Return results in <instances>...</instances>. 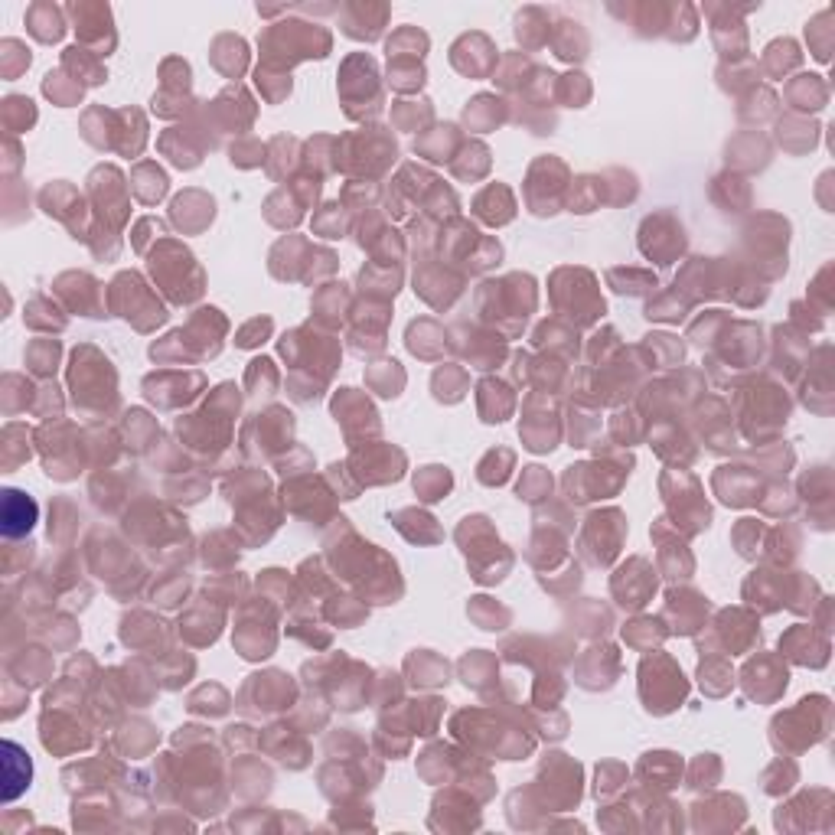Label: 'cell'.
<instances>
[{
    "label": "cell",
    "instance_id": "obj_1",
    "mask_svg": "<svg viewBox=\"0 0 835 835\" xmlns=\"http://www.w3.org/2000/svg\"><path fill=\"white\" fill-rule=\"evenodd\" d=\"M734 405H738V421L744 438H751L754 444L780 441V434L793 415V398L787 392V385L774 376H754L744 385H738Z\"/></svg>",
    "mask_w": 835,
    "mask_h": 835
},
{
    "label": "cell",
    "instance_id": "obj_2",
    "mask_svg": "<svg viewBox=\"0 0 835 835\" xmlns=\"http://www.w3.org/2000/svg\"><path fill=\"white\" fill-rule=\"evenodd\" d=\"M822 594L826 591L819 588V581L813 575L793 568H777V565L757 568L744 581V601L757 607L760 614H777V610L787 607L796 617H809Z\"/></svg>",
    "mask_w": 835,
    "mask_h": 835
},
{
    "label": "cell",
    "instance_id": "obj_3",
    "mask_svg": "<svg viewBox=\"0 0 835 835\" xmlns=\"http://www.w3.org/2000/svg\"><path fill=\"white\" fill-rule=\"evenodd\" d=\"M832 734V699L822 692H813L800 699L793 708H783L770 721V744L783 757H800L813 751Z\"/></svg>",
    "mask_w": 835,
    "mask_h": 835
},
{
    "label": "cell",
    "instance_id": "obj_4",
    "mask_svg": "<svg viewBox=\"0 0 835 835\" xmlns=\"http://www.w3.org/2000/svg\"><path fill=\"white\" fill-rule=\"evenodd\" d=\"M744 248L751 252V271L757 278L780 281L787 274L790 222L777 213H760L744 226Z\"/></svg>",
    "mask_w": 835,
    "mask_h": 835
},
{
    "label": "cell",
    "instance_id": "obj_5",
    "mask_svg": "<svg viewBox=\"0 0 835 835\" xmlns=\"http://www.w3.org/2000/svg\"><path fill=\"white\" fill-rule=\"evenodd\" d=\"M780 832H832L835 829V793L829 787H809L783 800L774 813Z\"/></svg>",
    "mask_w": 835,
    "mask_h": 835
},
{
    "label": "cell",
    "instance_id": "obj_6",
    "mask_svg": "<svg viewBox=\"0 0 835 835\" xmlns=\"http://www.w3.org/2000/svg\"><path fill=\"white\" fill-rule=\"evenodd\" d=\"M796 395L803 408L819 418H829L835 411V346L819 343L809 350L806 363L796 376Z\"/></svg>",
    "mask_w": 835,
    "mask_h": 835
},
{
    "label": "cell",
    "instance_id": "obj_7",
    "mask_svg": "<svg viewBox=\"0 0 835 835\" xmlns=\"http://www.w3.org/2000/svg\"><path fill=\"white\" fill-rule=\"evenodd\" d=\"M640 695L653 715H669L685 702L689 682H685L682 669L669 656L656 653L650 659H643L640 666Z\"/></svg>",
    "mask_w": 835,
    "mask_h": 835
},
{
    "label": "cell",
    "instance_id": "obj_8",
    "mask_svg": "<svg viewBox=\"0 0 835 835\" xmlns=\"http://www.w3.org/2000/svg\"><path fill=\"white\" fill-rule=\"evenodd\" d=\"M796 500L809 519V529L832 532L835 529V470L829 464H809L796 483Z\"/></svg>",
    "mask_w": 835,
    "mask_h": 835
},
{
    "label": "cell",
    "instance_id": "obj_9",
    "mask_svg": "<svg viewBox=\"0 0 835 835\" xmlns=\"http://www.w3.org/2000/svg\"><path fill=\"white\" fill-rule=\"evenodd\" d=\"M552 301L562 314L575 317L578 327H588V323H594L604 314V301H601V294L594 291V278L588 271H571V268L555 271Z\"/></svg>",
    "mask_w": 835,
    "mask_h": 835
},
{
    "label": "cell",
    "instance_id": "obj_10",
    "mask_svg": "<svg viewBox=\"0 0 835 835\" xmlns=\"http://www.w3.org/2000/svg\"><path fill=\"white\" fill-rule=\"evenodd\" d=\"M790 685V669L780 653H757L741 669V689L757 705H774Z\"/></svg>",
    "mask_w": 835,
    "mask_h": 835
},
{
    "label": "cell",
    "instance_id": "obj_11",
    "mask_svg": "<svg viewBox=\"0 0 835 835\" xmlns=\"http://www.w3.org/2000/svg\"><path fill=\"white\" fill-rule=\"evenodd\" d=\"M340 92L346 98V115L363 118L379 111V72L369 56H350L343 62Z\"/></svg>",
    "mask_w": 835,
    "mask_h": 835
},
{
    "label": "cell",
    "instance_id": "obj_12",
    "mask_svg": "<svg viewBox=\"0 0 835 835\" xmlns=\"http://www.w3.org/2000/svg\"><path fill=\"white\" fill-rule=\"evenodd\" d=\"M777 653L783 656V663L803 669H826L832 659V637L816 630L813 623H793L780 637Z\"/></svg>",
    "mask_w": 835,
    "mask_h": 835
},
{
    "label": "cell",
    "instance_id": "obj_13",
    "mask_svg": "<svg viewBox=\"0 0 835 835\" xmlns=\"http://www.w3.org/2000/svg\"><path fill=\"white\" fill-rule=\"evenodd\" d=\"M151 268H154V274H167V271H170V278H164L160 284H164V288L170 291V297H173L177 304L196 301V297L203 294V288H199V284L186 281V274H190V278H203V274H199V268L193 265V255L186 252V248L173 245V242H164V245H160V252H154Z\"/></svg>",
    "mask_w": 835,
    "mask_h": 835
},
{
    "label": "cell",
    "instance_id": "obj_14",
    "mask_svg": "<svg viewBox=\"0 0 835 835\" xmlns=\"http://www.w3.org/2000/svg\"><path fill=\"white\" fill-rule=\"evenodd\" d=\"M663 496H666L672 513H676V519H682V529L689 535L702 532L708 526V519H712V509H708L699 483H695L692 477L666 473L663 477Z\"/></svg>",
    "mask_w": 835,
    "mask_h": 835
},
{
    "label": "cell",
    "instance_id": "obj_15",
    "mask_svg": "<svg viewBox=\"0 0 835 835\" xmlns=\"http://www.w3.org/2000/svg\"><path fill=\"white\" fill-rule=\"evenodd\" d=\"M708 643H718L725 646L731 656L738 653H751L760 646V620L754 610H744V607H728L721 610L718 620H715V633Z\"/></svg>",
    "mask_w": 835,
    "mask_h": 835
},
{
    "label": "cell",
    "instance_id": "obj_16",
    "mask_svg": "<svg viewBox=\"0 0 835 835\" xmlns=\"http://www.w3.org/2000/svg\"><path fill=\"white\" fill-rule=\"evenodd\" d=\"M620 539H623V516L617 509H607V513H594L584 526V539H581V552L591 565H610V558L620 552Z\"/></svg>",
    "mask_w": 835,
    "mask_h": 835
},
{
    "label": "cell",
    "instance_id": "obj_17",
    "mask_svg": "<svg viewBox=\"0 0 835 835\" xmlns=\"http://www.w3.org/2000/svg\"><path fill=\"white\" fill-rule=\"evenodd\" d=\"M809 350H813V340L806 333H800L796 327H774V356H770V376L780 382H796L800 369L806 363Z\"/></svg>",
    "mask_w": 835,
    "mask_h": 835
},
{
    "label": "cell",
    "instance_id": "obj_18",
    "mask_svg": "<svg viewBox=\"0 0 835 835\" xmlns=\"http://www.w3.org/2000/svg\"><path fill=\"white\" fill-rule=\"evenodd\" d=\"M640 248L643 255H650L659 265H672V258L685 252V232L669 213L650 216L640 229Z\"/></svg>",
    "mask_w": 835,
    "mask_h": 835
},
{
    "label": "cell",
    "instance_id": "obj_19",
    "mask_svg": "<svg viewBox=\"0 0 835 835\" xmlns=\"http://www.w3.org/2000/svg\"><path fill=\"white\" fill-rule=\"evenodd\" d=\"M829 98H832L829 79L819 76V72H800L796 79H787V89H783V102H787L790 115H803V118H816L829 105Z\"/></svg>",
    "mask_w": 835,
    "mask_h": 835
},
{
    "label": "cell",
    "instance_id": "obj_20",
    "mask_svg": "<svg viewBox=\"0 0 835 835\" xmlns=\"http://www.w3.org/2000/svg\"><path fill=\"white\" fill-rule=\"evenodd\" d=\"M715 493L728 506H754L764 496V473L754 467H721L715 473Z\"/></svg>",
    "mask_w": 835,
    "mask_h": 835
},
{
    "label": "cell",
    "instance_id": "obj_21",
    "mask_svg": "<svg viewBox=\"0 0 835 835\" xmlns=\"http://www.w3.org/2000/svg\"><path fill=\"white\" fill-rule=\"evenodd\" d=\"M610 588H614V597L623 607L633 610V607H643L653 597L656 575H653V568L643 562V558H630V562L614 575Z\"/></svg>",
    "mask_w": 835,
    "mask_h": 835
},
{
    "label": "cell",
    "instance_id": "obj_22",
    "mask_svg": "<svg viewBox=\"0 0 835 835\" xmlns=\"http://www.w3.org/2000/svg\"><path fill=\"white\" fill-rule=\"evenodd\" d=\"M822 124L816 118H803V115H783L777 118V144L787 154L800 157V154H813L819 141H822Z\"/></svg>",
    "mask_w": 835,
    "mask_h": 835
},
{
    "label": "cell",
    "instance_id": "obj_23",
    "mask_svg": "<svg viewBox=\"0 0 835 835\" xmlns=\"http://www.w3.org/2000/svg\"><path fill=\"white\" fill-rule=\"evenodd\" d=\"M800 552H803V532H800V526H793L790 519H780V526L767 529L764 552H760V558H764L767 565L790 568L796 558H800Z\"/></svg>",
    "mask_w": 835,
    "mask_h": 835
},
{
    "label": "cell",
    "instance_id": "obj_24",
    "mask_svg": "<svg viewBox=\"0 0 835 835\" xmlns=\"http://www.w3.org/2000/svg\"><path fill=\"white\" fill-rule=\"evenodd\" d=\"M353 464H356L359 470L369 467V473H363L366 483H389V480L402 477V470H405V454L395 451V447H376V451L356 454Z\"/></svg>",
    "mask_w": 835,
    "mask_h": 835
},
{
    "label": "cell",
    "instance_id": "obj_25",
    "mask_svg": "<svg viewBox=\"0 0 835 835\" xmlns=\"http://www.w3.org/2000/svg\"><path fill=\"white\" fill-rule=\"evenodd\" d=\"M803 66V49L790 36H783V40H774L764 49V59H760V69H764V76H770L774 82L790 79L796 69Z\"/></svg>",
    "mask_w": 835,
    "mask_h": 835
},
{
    "label": "cell",
    "instance_id": "obj_26",
    "mask_svg": "<svg viewBox=\"0 0 835 835\" xmlns=\"http://www.w3.org/2000/svg\"><path fill=\"white\" fill-rule=\"evenodd\" d=\"M774 157V144L767 141L760 131H744L741 137H734L728 147V160H734L741 170H764Z\"/></svg>",
    "mask_w": 835,
    "mask_h": 835
},
{
    "label": "cell",
    "instance_id": "obj_27",
    "mask_svg": "<svg viewBox=\"0 0 835 835\" xmlns=\"http://www.w3.org/2000/svg\"><path fill=\"white\" fill-rule=\"evenodd\" d=\"M454 66L460 72H467V76H486V72L493 69V43L486 40V36H464L457 46H454Z\"/></svg>",
    "mask_w": 835,
    "mask_h": 835
},
{
    "label": "cell",
    "instance_id": "obj_28",
    "mask_svg": "<svg viewBox=\"0 0 835 835\" xmlns=\"http://www.w3.org/2000/svg\"><path fill=\"white\" fill-rule=\"evenodd\" d=\"M806 46H809V56L822 66H829L832 53H835V10L826 7L819 10L816 17H809L806 23Z\"/></svg>",
    "mask_w": 835,
    "mask_h": 835
},
{
    "label": "cell",
    "instance_id": "obj_29",
    "mask_svg": "<svg viewBox=\"0 0 835 835\" xmlns=\"http://www.w3.org/2000/svg\"><path fill=\"white\" fill-rule=\"evenodd\" d=\"M669 617H676V633H695L708 617V601L699 591H669Z\"/></svg>",
    "mask_w": 835,
    "mask_h": 835
},
{
    "label": "cell",
    "instance_id": "obj_30",
    "mask_svg": "<svg viewBox=\"0 0 835 835\" xmlns=\"http://www.w3.org/2000/svg\"><path fill=\"white\" fill-rule=\"evenodd\" d=\"M203 385V379L196 376H173V372H164V376H151L144 382V389H167V392H160L154 395V402H160L164 408H173V405H180V402H190L193 398V389H199Z\"/></svg>",
    "mask_w": 835,
    "mask_h": 835
},
{
    "label": "cell",
    "instance_id": "obj_31",
    "mask_svg": "<svg viewBox=\"0 0 835 835\" xmlns=\"http://www.w3.org/2000/svg\"><path fill=\"white\" fill-rule=\"evenodd\" d=\"M760 509L774 519H793L796 509H800V500H796V490L787 483V477H774L764 486V496H760Z\"/></svg>",
    "mask_w": 835,
    "mask_h": 835
},
{
    "label": "cell",
    "instance_id": "obj_32",
    "mask_svg": "<svg viewBox=\"0 0 835 835\" xmlns=\"http://www.w3.org/2000/svg\"><path fill=\"white\" fill-rule=\"evenodd\" d=\"M473 209H477V216L483 222H490V226H503V222L513 219L516 203H513V193H509L506 186H490V190H483L477 196Z\"/></svg>",
    "mask_w": 835,
    "mask_h": 835
},
{
    "label": "cell",
    "instance_id": "obj_33",
    "mask_svg": "<svg viewBox=\"0 0 835 835\" xmlns=\"http://www.w3.org/2000/svg\"><path fill=\"white\" fill-rule=\"evenodd\" d=\"M760 783H764V793H770V796H787L796 790V783H800V764H796L793 757L780 754L774 764L764 770Z\"/></svg>",
    "mask_w": 835,
    "mask_h": 835
},
{
    "label": "cell",
    "instance_id": "obj_34",
    "mask_svg": "<svg viewBox=\"0 0 835 835\" xmlns=\"http://www.w3.org/2000/svg\"><path fill=\"white\" fill-rule=\"evenodd\" d=\"M682 774V760L676 754H646L640 764V777L646 783L656 780V787H676Z\"/></svg>",
    "mask_w": 835,
    "mask_h": 835
},
{
    "label": "cell",
    "instance_id": "obj_35",
    "mask_svg": "<svg viewBox=\"0 0 835 835\" xmlns=\"http://www.w3.org/2000/svg\"><path fill=\"white\" fill-rule=\"evenodd\" d=\"M509 411H513V395L503 382L486 379L480 385V415L483 421H503Z\"/></svg>",
    "mask_w": 835,
    "mask_h": 835
},
{
    "label": "cell",
    "instance_id": "obj_36",
    "mask_svg": "<svg viewBox=\"0 0 835 835\" xmlns=\"http://www.w3.org/2000/svg\"><path fill=\"white\" fill-rule=\"evenodd\" d=\"M780 115V98L767 89V85H757V89L747 92L744 105H741V118L747 121H774Z\"/></svg>",
    "mask_w": 835,
    "mask_h": 835
},
{
    "label": "cell",
    "instance_id": "obj_37",
    "mask_svg": "<svg viewBox=\"0 0 835 835\" xmlns=\"http://www.w3.org/2000/svg\"><path fill=\"white\" fill-rule=\"evenodd\" d=\"M395 526L402 529L411 542H438L441 539V529L434 526V519L428 513H415V509L395 513Z\"/></svg>",
    "mask_w": 835,
    "mask_h": 835
},
{
    "label": "cell",
    "instance_id": "obj_38",
    "mask_svg": "<svg viewBox=\"0 0 835 835\" xmlns=\"http://www.w3.org/2000/svg\"><path fill=\"white\" fill-rule=\"evenodd\" d=\"M754 460H760L767 470L764 473H774V477H787L796 464V451L787 441H770V444H760V454H754Z\"/></svg>",
    "mask_w": 835,
    "mask_h": 835
},
{
    "label": "cell",
    "instance_id": "obj_39",
    "mask_svg": "<svg viewBox=\"0 0 835 835\" xmlns=\"http://www.w3.org/2000/svg\"><path fill=\"white\" fill-rule=\"evenodd\" d=\"M832 274H835V265H832V261H826V265H822L813 274V281H809L806 304L813 307L816 314H822V317L832 314Z\"/></svg>",
    "mask_w": 835,
    "mask_h": 835
},
{
    "label": "cell",
    "instance_id": "obj_40",
    "mask_svg": "<svg viewBox=\"0 0 835 835\" xmlns=\"http://www.w3.org/2000/svg\"><path fill=\"white\" fill-rule=\"evenodd\" d=\"M764 535H767L764 522H757V519H741L738 529H734V545H738V552H741L744 558H751V562H757L760 552H764Z\"/></svg>",
    "mask_w": 835,
    "mask_h": 835
},
{
    "label": "cell",
    "instance_id": "obj_41",
    "mask_svg": "<svg viewBox=\"0 0 835 835\" xmlns=\"http://www.w3.org/2000/svg\"><path fill=\"white\" fill-rule=\"evenodd\" d=\"M441 330H438V323H431V320H421V323H411V330H408V346H411V353H418V356H425V359H434V356H441Z\"/></svg>",
    "mask_w": 835,
    "mask_h": 835
},
{
    "label": "cell",
    "instance_id": "obj_42",
    "mask_svg": "<svg viewBox=\"0 0 835 835\" xmlns=\"http://www.w3.org/2000/svg\"><path fill=\"white\" fill-rule=\"evenodd\" d=\"M699 679H702V689L718 699V695H725L734 685V672L725 659H705L699 666Z\"/></svg>",
    "mask_w": 835,
    "mask_h": 835
},
{
    "label": "cell",
    "instance_id": "obj_43",
    "mask_svg": "<svg viewBox=\"0 0 835 835\" xmlns=\"http://www.w3.org/2000/svg\"><path fill=\"white\" fill-rule=\"evenodd\" d=\"M607 281H610V288L620 291V294H643V291H650L656 288V278L650 271H623V268H614L607 274Z\"/></svg>",
    "mask_w": 835,
    "mask_h": 835
},
{
    "label": "cell",
    "instance_id": "obj_44",
    "mask_svg": "<svg viewBox=\"0 0 835 835\" xmlns=\"http://www.w3.org/2000/svg\"><path fill=\"white\" fill-rule=\"evenodd\" d=\"M216 66L226 72V76H239L245 69V43L242 40H232V36H222L216 43Z\"/></svg>",
    "mask_w": 835,
    "mask_h": 835
},
{
    "label": "cell",
    "instance_id": "obj_45",
    "mask_svg": "<svg viewBox=\"0 0 835 835\" xmlns=\"http://www.w3.org/2000/svg\"><path fill=\"white\" fill-rule=\"evenodd\" d=\"M415 490L421 493V500H441L451 490V473L444 467H425L415 477Z\"/></svg>",
    "mask_w": 835,
    "mask_h": 835
},
{
    "label": "cell",
    "instance_id": "obj_46",
    "mask_svg": "<svg viewBox=\"0 0 835 835\" xmlns=\"http://www.w3.org/2000/svg\"><path fill=\"white\" fill-rule=\"evenodd\" d=\"M134 180H137V193H141L144 203H157V199L164 196V190H167V177L154 164H141V167H137Z\"/></svg>",
    "mask_w": 835,
    "mask_h": 835
},
{
    "label": "cell",
    "instance_id": "obj_47",
    "mask_svg": "<svg viewBox=\"0 0 835 835\" xmlns=\"http://www.w3.org/2000/svg\"><path fill=\"white\" fill-rule=\"evenodd\" d=\"M715 186H725V199H718L725 206V213H744L751 206V186L738 177H718Z\"/></svg>",
    "mask_w": 835,
    "mask_h": 835
},
{
    "label": "cell",
    "instance_id": "obj_48",
    "mask_svg": "<svg viewBox=\"0 0 835 835\" xmlns=\"http://www.w3.org/2000/svg\"><path fill=\"white\" fill-rule=\"evenodd\" d=\"M509 467H513V454L509 451H490L480 464V480L486 486H500L509 477Z\"/></svg>",
    "mask_w": 835,
    "mask_h": 835
},
{
    "label": "cell",
    "instance_id": "obj_49",
    "mask_svg": "<svg viewBox=\"0 0 835 835\" xmlns=\"http://www.w3.org/2000/svg\"><path fill=\"white\" fill-rule=\"evenodd\" d=\"M790 327H796L806 336H816V333L826 330V317L816 314V310L809 307L806 301H793L790 304Z\"/></svg>",
    "mask_w": 835,
    "mask_h": 835
},
{
    "label": "cell",
    "instance_id": "obj_50",
    "mask_svg": "<svg viewBox=\"0 0 835 835\" xmlns=\"http://www.w3.org/2000/svg\"><path fill=\"white\" fill-rule=\"evenodd\" d=\"M486 170H490V157H486L483 144H470L464 160H457L454 164V173L457 177H464V180H477V177H483Z\"/></svg>",
    "mask_w": 835,
    "mask_h": 835
},
{
    "label": "cell",
    "instance_id": "obj_51",
    "mask_svg": "<svg viewBox=\"0 0 835 835\" xmlns=\"http://www.w3.org/2000/svg\"><path fill=\"white\" fill-rule=\"evenodd\" d=\"M408 669L415 672V676H425L421 682H447V663H441L438 656H425V653H418V656H411L408 659Z\"/></svg>",
    "mask_w": 835,
    "mask_h": 835
},
{
    "label": "cell",
    "instance_id": "obj_52",
    "mask_svg": "<svg viewBox=\"0 0 835 835\" xmlns=\"http://www.w3.org/2000/svg\"><path fill=\"white\" fill-rule=\"evenodd\" d=\"M470 614L477 617L486 630H500L503 623H509V610H506V607H493L490 597H473Z\"/></svg>",
    "mask_w": 835,
    "mask_h": 835
},
{
    "label": "cell",
    "instance_id": "obj_53",
    "mask_svg": "<svg viewBox=\"0 0 835 835\" xmlns=\"http://www.w3.org/2000/svg\"><path fill=\"white\" fill-rule=\"evenodd\" d=\"M623 637H627L633 646H650V643H659L666 637V630L659 627L656 620H637V623H630V630H623Z\"/></svg>",
    "mask_w": 835,
    "mask_h": 835
},
{
    "label": "cell",
    "instance_id": "obj_54",
    "mask_svg": "<svg viewBox=\"0 0 835 835\" xmlns=\"http://www.w3.org/2000/svg\"><path fill=\"white\" fill-rule=\"evenodd\" d=\"M718 777H721V764H718L715 754H702L699 760H695V767H692V787L695 790L715 787Z\"/></svg>",
    "mask_w": 835,
    "mask_h": 835
},
{
    "label": "cell",
    "instance_id": "obj_55",
    "mask_svg": "<svg viewBox=\"0 0 835 835\" xmlns=\"http://www.w3.org/2000/svg\"><path fill=\"white\" fill-rule=\"evenodd\" d=\"M548 490H552V477H548L542 467H529V473L519 483V496H526V500H539V496L548 493Z\"/></svg>",
    "mask_w": 835,
    "mask_h": 835
},
{
    "label": "cell",
    "instance_id": "obj_56",
    "mask_svg": "<svg viewBox=\"0 0 835 835\" xmlns=\"http://www.w3.org/2000/svg\"><path fill=\"white\" fill-rule=\"evenodd\" d=\"M434 389H438V398L457 402V398L464 395V372H451V369L438 372V379H434Z\"/></svg>",
    "mask_w": 835,
    "mask_h": 835
},
{
    "label": "cell",
    "instance_id": "obj_57",
    "mask_svg": "<svg viewBox=\"0 0 835 835\" xmlns=\"http://www.w3.org/2000/svg\"><path fill=\"white\" fill-rule=\"evenodd\" d=\"M369 382L376 385V389H382V395H398V389H402V369H398V363H389V369L385 372H372Z\"/></svg>",
    "mask_w": 835,
    "mask_h": 835
},
{
    "label": "cell",
    "instance_id": "obj_58",
    "mask_svg": "<svg viewBox=\"0 0 835 835\" xmlns=\"http://www.w3.org/2000/svg\"><path fill=\"white\" fill-rule=\"evenodd\" d=\"M493 105H500V102H493V98H486L480 95L477 102H473V108H467V121H483V124H500V111H496Z\"/></svg>",
    "mask_w": 835,
    "mask_h": 835
},
{
    "label": "cell",
    "instance_id": "obj_59",
    "mask_svg": "<svg viewBox=\"0 0 835 835\" xmlns=\"http://www.w3.org/2000/svg\"><path fill=\"white\" fill-rule=\"evenodd\" d=\"M809 623H813L816 630L829 633V637H832V597L829 594L819 597V604L813 607V614H809Z\"/></svg>",
    "mask_w": 835,
    "mask_h": 835
},
{
    "label": "cell",
    "instance_id": "obj_60",
    "mask_svg": "<svg viewBox=\"0 0 835 835\" xmlns=\"http://www.w3.org/2000/svg\"><path fill=\"white\" fill-rule=\"evenodd\" d=\"M268 333H271V320H268V317H265V320H252V323H248V327L239 333V346H255V343L265 340Z\"/></svg>",
    "mask_w": 835,
    "mask_h": 835
},
{
    "label": "cell",
    "instance_id": "obj_61",
    "mask_svg": "<svg viewBox=\"0 0 835 835\" xmlns=\"http://www.w3.org/2000/svg\"><path fill=\"white\" fill-rule=\"evenodd\" d=\"M829 186H832V170H826L819 177L816 183V199H819V206L826 209V213H835V203H832V196H829Z\"/></svg>",
    "mask_w": 835,
    "mask_h": 835
}]
</instances>
